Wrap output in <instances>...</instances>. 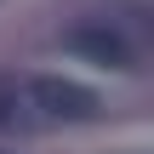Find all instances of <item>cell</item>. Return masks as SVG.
Here are the masks:
<instances>
[{
    "label": "cell",
    "instance_id": "2",
    "mask_svg": "<svg viewBox=\"0 0 154 154\" xmlns=\"http://www.w3.org/2000/svg\"><path fill=\"white\" fill-rule=\"evenodd\" d=\"M69 51L86 57V63H97V69H131V46H126V34L109 29V23H80V29H69Z\"/></svg>",
    "mask_w": 154,
    "mask_h": 154
},
{
    "label": "cell",
    "instance_id": "3",
    "mask_svg": "<svg viewBox=\"0 0 154 154\" xmlns=\"http://www.w3.org/2000/svg\"><path fill=\"white\" fill-rule=\"evenodd\" d=\"M11 126H23V86L11 74H0V131H11Z\"/></svg>",
    "mask_w": 154,
    "mask_h": 154
},
{
    "label": "cell",
    "instance_id": "1",
    "mask_svg": "<svg viewBox=\"0 0 154 154\" xmlns=\"http://www.w3.org/2000/svg\"><path fill=\"white\" fill-rule=\"evenodd\" d=\"M29 97H34V109H46L51 120H91V114H97V91L80 86V80H63V74H40V80L29 86Z\"/></svg>",
    "mask_w": 154,
    "mask_h": 154
}]
</instances>
